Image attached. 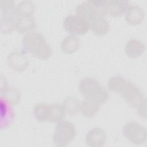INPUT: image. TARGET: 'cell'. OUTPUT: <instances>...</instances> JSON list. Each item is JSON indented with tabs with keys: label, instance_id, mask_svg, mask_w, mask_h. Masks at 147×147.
Instances as JSON below:
<instances>
[{
	"label": "cell",
	"instance_id": "10",
	"mask_svg": "<svg viewBox=\"0 0 147 147\" xmlns=\"http://www.w3.org/2000/svg\"><path fill=\"white\" fill-rule=\"evenodd\" d=\"M107 136L103 129L100 127H94L91 129L86 134L85 142L90 147H102L105 145Z\"/></svg>",
	"mask_w": 147,
	"mask_h": 147
},
{
	"label": "cell",
	"instance_id": "16",
	"mask_svg": "<svg viewBox=\"0 0 147 147\" xmlns=\"http://www.w3.org/2000/svg\"><path fill=\"white\" fill-rule=\"evenodd\" d=\"M80 45V40L77 36L69 34L63 39L61 42V49L65 53L72 54L79 49Z\"/></svg>",
	"mask_w": 147,
	"mask_h": 147
},
{
	"label": "cell",
	"instance_id": "19",
	"mask_svg": "<svg viewBox=\"0 0 147 147\" xmlns=\"http://www.w3.org/2000/svg\"><path fill=\"white\" fill-rule=\"evenodd\" d=\"M66 112L62 103H53L49 104V112L48 121L58 122L63 120Z\"/></svg>",
	"mask_w": 147,
	"mask_h": 147
},
{
	"label": "cell",
	"instance_id": "23",
	"mask_svg": "<svg viewBox=\"0 0 147 147\" xmlns=\"http://www.w3.org/2000/svg\"><path fill=\"white\" fill-rule=\"evenodd\" d=\"M127 80L121 75H114L110 78L107 82L109 90L113 92H119L121 91Z\"/></svg>",
	"mask_w": 147,
	"mask_h": 147
},
{
	"label": "cell",
	"instance_id": "6",
	"mask_svg": "<svg viewBox=\"0 0 147 147\" xmlns=\"http://www.w3.org/2000/svg\"><path fill=\"white\" fill-rule=\"evenodd\" d=\"M63 25L69 34L75 36L84 34L90 29V22L77 14L67 16L63 20Z\"/></svg>",
	"mask_w": 147,
	"mask_h": 147
},
{
	"label": "cell",
	"instance_id": "18",
	"mask_svg": "<svg viewBox=\"0 0 147 147\" xmlns=\"http://www.w3.org/2000/svg\"><path fill=\"white\" fill-rule=\"evenodd\" d=\"M90 29L94 34L103 36L108 33L110 24L105 17L98 18L90 22Z\"/></svg>",
	"mask_w": 147,
	"mask_h": 147
},
{
	"label": "cell",
	"instance_id": "5",
	"mask_svg": "<svg viewBox=\"0 0 147 147\" xmlns=\"http://www.w3.org/2000/svg\"><path fill=\"white\" fill-rule=\"evenodd\" d=\"M122 132L124 137L134 145H143L146 141V129L137 122L129 121L125 123L122 127Z\"/></svg>",
	"mask_w": 147,
	"mask_h": 147
},
{
	"label": "cell",
	"instance_id": "1",
	"mask_svg": "<svg viewBox=\"0 0 147 147\" xmlns=\"http://www.w3.org/2000/svg\"><path fill=\"white\" fill-rule=\"evenodd\" d=\"M22 46L26 52L40 60H47L52 55L50 44L38 31L32 30L25 34L22 39Z\"/></svg>",
	"mask_w": 147,
	"mask_h": 147
},
{
	"label": "cell",
	"instance_id": "13",
	"mask_svg": "<svg viewBox=\"0 0 147 147\" xmlns=\"http://www.w3.org/2000/svg\"><path fill=\"white\" fill-rule=\"evenodd\" d=\"M146 49L145 44L137 38H130L127 41L125 45V52L126 55L131 58L141 56Z\"/></svg>",
	"mask_w": 147,
	"mask_h": 147
},
{
	"label": "cell",
	"instance_id": "11",
	"mask_svg": "<svg viewBox=\"0 0 147 147\" xmlns=\"http://www.w3.org/2000/svg\"><path fill=\"white\" fill-rule=\"evenodd\" d=\"M130 2L125 0H105L104 9L107 14L119 17L125 14Z\"/></svg>",
	"mask_w": 147,
	"mask_h": 147
},
{
	"label": "cell",
	"instance_id": "7",
	"mask_svg": "<svg viewBox=\"0 0 147 147\" xmlns=\"http://www.w3.org/2000/svg\"><path fill=\"white\" fill-rule=\"evenodd\" d=\"M119 93L126 103L134 107H136L145 98L140 88L128 80Z\"/></svg>",
	"mask_w": 147,
	"mask_h": 147
},
{
	"label": "cell",
	"instance_id": "20",
	"mask_svg": "<svg viewBox=\"0 0 147 147\" xmlns=\"http://www.w3.org/2000/svg\"><path fill=\"white\" fill-rule=\"evenodd\" d=\"M80 103V102L76 96L70 95L64 99L62 105L66 113L70 115H75L79 111Z\"/></svg>",
	"mask_w": 147,
	"mask_h": 147
},
{
	"label": "cell",
	"instance_id": "2",
	"mask_svg": "<svg viewBox=\"0 0 147 147\" xmlns=\"http://www.w3.org/2000/svg\"><path fill=\"white\" fill-rule=\"evenodd\" d=\"M79 91L84 98L94 100L102 105L109 99L107 91L93 78L86 77L79 83Z\"/></svg>",
	"mask_w": 147,
	"mask_h": 147
},
{
	"label": "cell",
	"instance_id": "21",
	"mask_svg": "<svg viewBox=\"0 0 147 147\" xmlns=\"http://www.w3.org/2000/svg\"><path fill=\"white\" fill-rule=\"evenodd\" d=\"M33 114L36 119L39 122L48 121L49 104L40 102L38 103L33 107Z\"/></svg>",
	"mask_w": 147,
	"mask_h": 147
},
{
	"label": "cell",
	"instance_id": "24",
	"mask_svg": "<svg viewBox=\"0 0 147 147\" xmlns=\"http://www.w3.org/2000/svg\"><path fill=\"white\" fill-rule=\"evenodd\" d=\"M16 17L1 16L0 29L2 33L8 34L15 30V20Z\"/></svg>",
	"mask_w": 147,
	"mask_h": 147
},
{
	"label": "cell",
	"instance_id": "3",
	"mask_svg": "<svg viewBox=\"0 0 147 147\" xmlns=\"http://www.w3.org/2000/svg\"><path fill=\"white\" fill-rule=\"evenodd\" d=\"M76 127L74 123L67 120L57 122L52 136L54 144L57 146H67L76 136Z\"/></svg>",
	"mask_w": 147,
	"mask_h": 147
},
{
	"label": "cell",
	"instance_id": "14",
	"mask_svg": "<svg viewBox=\"0 0 147 147\" xmlns=\"http://www.w3.org/2000/svg\"><path fill=\"white\" fill-rule=\"evenodd\" d=\"M36 21L32 16H17L15 20V30L20 33H27L33 30Z\"/></svg>",
	"mask_w": 147,
	"mask_h": 147
},
{
	"label": "cell",
	"instance_id": "17",
	"mask_svg": "<svg viewBox=\"0 0 147 147\" xmlns=\"http://www.w3.org/2000/svg\"><path fill=\"white\" fill-rule=\"evenodd\" d=\"M0 98L15 106L20 101L21 93L17 88L8 86L6 88L0 90Z\"/></svg>",
	"mask_w": 147,
	"mask_h": 147
},
{
	"label": "cell",
	"instance_id": "4",
	"mask_svg": "<svg viewBox=\"0 0 147 147\" xmlns=\"http://www.w3.org/2000/svg\"><path fill=\"white\" fill-rule=\"evenodd\" d=\"M105 0H86L77 5L76 14L84 17L90 22L106 15L104 9Z\"/></svg>",
	"mask_w": 147,
	"mask_h": 147
},
{
	"label": "cell",
	"instance_id": "26",
	"mask_svg": "<svg viewBox=\"0 0 147 147\" xmlns=\"http://www.w3.org/2000/svg\"><path fill=\"white\" fill-rule=\"evenodd\" d=\"M146 99L144 98L139 105L136 107L138 114L142 118L146 119Z\"/></svg>",
	"mask_w": 147,
	"mask_h": 147
},
{
	"label": "cell",
	"instance_id": "22",
	"mask_svg": "<svg viewBox=\"0 0 147 147\" xmlns=\"http://www.w3.org/2000/svg\"><path fill=\"white\" fill-rule=\"evenodd\" d=\"M34 3L30 0H24L16 5L17 16H32L35 11Z\"/></svg>",
	"mask_w": 147,
	"mask_h": 147
},
{
	"label": "cell",
	"instance_id": "15",
	"mask_svg": "<svg viewBox=\"0 0 147 147\" xmlns=\"http://www.w3.org/2000/svg\"><path fill=\"white\" fill-rule=\"evenodd\" d=\"M100 104L89 99L84 98L80 103V109L82 115L87 118L92 117L99 111Z\"/></svg>",
	"mask_w": 147,
	"mask_h": 147
},
{
	"label": "cell",
	"instance_id": "25",
	"mask_svg": "<svg viewBox=\"0 0 147 147\" xmlns=\"http://www.w3.org/2000/svg\"><path fill=\"white\" fill-rule=\"evenodd\" d=\"M1 16L16 17V5L13 0H2L1 1Z\"/></svg>",
	"mask_w": 147,
	"mask_h": 147
},
{
	"label": "cell",
	"instance_id": "12",
	"mask_svg": "<svg viewBox=\"0 0 147 147\" xmlns=\"http://www.w3.org/2000/svg\"><path fill=\"white\" fill-rule=\"evenodd\" d=\"M124 14L126 21L132 25L141 24L145 18V13L143 9L135 4H130Z\"/></svg>",
	"mask_w": 147,
	"mask_h": 147
},
{
	"label": "cell",
	"instance_id": "8",
	"mask_svg": "<svg viewBox=\"0 0 147 147\" xmlns=\"http://www.w3.org/2000/svg\"><path fill=\"white\" fill-rule=\"evenodd\" d=\"M8 66L17 72H22L26 70L29 64L27 56L20 51H11L6 59Z\"/></svg>",
	"mask_w": 147,
	"mask_h": 147
},
{
	"label": "cell",
	"instance_id": "9",
	"mask_svg": "<svg viewBox=\"0 0 147 147\" xmlns=\"http://www.w3.org/2000/svg\"><path fill=\"white\" fill-rule=\"evenodd\" d=\"M0 127L5 129L9 127L15 118L13 105L0 98Z\"/></svg>",
	"mask_w": 147,
	"mask_h": 147
}]
</instances>
